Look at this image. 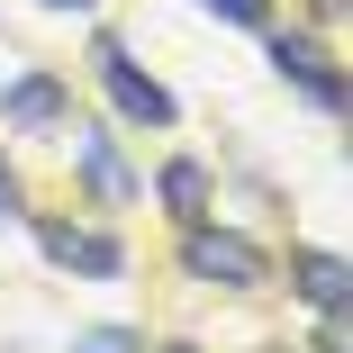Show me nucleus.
<instances>
[{"label": "nucleus", "instance_id": "5", "mask_svg": "<svg viewBox=\"0 0 353 353\" xmlns=\"http://www.w3.org/2000/svg\"><path fill=\"white\" fill-rule=\"evenodd\" d=\"M63 109H73V100H63V82H54V73H28V82L0 91V118H10V127H54Z\"/></svg>", "mask_w": 353, "mask_h": 353}, {"label": "nucleus", "instance_id": "12", "mask_svg": "<svg viewBox=\"0 0 353 353\" xmlns=\"http://www.w3.org/2000/svg\"><path fill=\"white\" fill-rule=\"evenodd\" d=\"M46 10H91V0H46Z\"/></svg>", "mask_w": 353, "mask_h": 353}, {"label": "nucleus", "instance_id": "4", "mask_svg": "<svg viewBox=\"0 0 353 353\" xmlns=\"http://www.w3.org/2000/svg\"><path fill=\"white\" fill-rule=\"evenodd\" d=\"M272 63H281V73H290L317 109H344V73H335V63H326L308 37H272Z\"/></svg>", "mask_w": 353, "mask_h": 353}, {"label": "nucleus", "instance_id": "2", "mask_svg": "<svg viewBox=\"0 0 353 353\" xmlns=\"http://www.w3.org/2000/svg\"><path fill=\"white\" fill-rule=\"evenodd\" d=\"M37 245H46L63 272H100V281H118V272H127L118 236H100V227H73V218H46V227H37Z\"/></svg>", "mask_w": 353, "mask_h": 353}, {"label": "nucleus", "instance_id": "10", "mask_svg": "<svg viewBox=\"0 0 353 353\" xmlns=\"http://www.w3.org/2000/svg\"><path fill=\"white\" fill-rule=\"evenodd\" d=\"M73 353H136V335L127 326H91V335H73Z\"/></svg>", "mask_w": 353, "mask_h": 353}, {"label": "nucleus", "instance_id": "7", "mask_svg": "<svg viewBox=\"0 0 353 353\" xmlns=\"http://www.w3.org/2000/svg\"><path fill=\"white\" fill-rule=\"evenodd\" d=\"M199 199H208V172H199V163H163V208H172L181 227L199 218Z\"/></svg>", "mask_w": 353, "mask_h": 353}, {"label": "nucleus", "instance_id": "8", "mask_svg": "<svg viewBox=\"0 0 353 353\" xmlns=\"http://www.w3.org/2000/svg\"><path fill=\"white\" fill-rule=\"evenodd\" d=\"M82 172H91L100 199H127V163L109 154V136H82Z\"/></svg>", "mask_w": 353, "mask_h": 353}, {"label": "nucleus", "instance_id": "11", "mask_svg": "<svg viewBox=\"0 0 353 353\" xmlns=\"http://www.w3.org/2000/svg\"><path fill=\"white\" fill-rule=\"evenodd\" d=\"M10 218H19V172L0 163V227H10Z\"/></svg>", "mask_w": 353, "mask_h": 353}, {"label": "nucleus", "instance_id": "3", "mask_svg": "<svg viewBox=\"0 0 353 353\" xmlns=\"http://www.w3.org/2000/svg\"><path fill=\"white\" fill-rule=\"evenodd\" d=\"M100 82H109V100H118L127 118H145V127H172V91H163L154 73H136V63H127L118 46H100Z\"/></svg>", "mask_w": 353, "mask_h": 353}, {"label": "nucleus", "instance_id": "13", "mask_svg": "<svg viewBox=\"0 0 353 353\" xmlns=\"http://www.w3.org/2000/svg\"><path fill=\"white\" fill-rule=\"evenodd\" d=\"M172 353H190V344H172Z\"/></svg>", "mask_w": 353, "mask_h": 353}, {"label": "nucleus", "instance_id": "1", "mask_svg": "<svg viewBox=\"0 0 353 353\" xmlns=\"http://www.w3.org/2000/svg\"><path fill=\"white\" fill-rule=\"evenodd\" d=\"M181 272H190V281H218V290H254V281H272V254H263L254 236H227V227H199V218H190Z\"/></svg>", "mask_w": 353, "mask_h": 353}, {"label": "nucleus", "instance_id": "6", "mask_svg": "<svg viewBox=\"0 0 353 353\" xmlns=\"http://www.w3.org/2000/svg\"><path fill=\"white\" fill-rule=\"evenodd\" d=\"M290 281H299V299H308V308H326V317L344 308V263H335V254H299Z\"/></svg>", "mask_w": 353, "mask_h": 353}, {"label": "nucleus", "instance_id": "9", "mask_svg": "<svg viewBox=\"0 0 353 353\" xmlns=\"http://www.w3.org/2000/svg\"><path fill=\"white\" fill-rule=\"evenodd\" d=\"M199 10H208V19H236V28H263L272 0H199Z\"/></svg>", "mask_w": 353, "mask_h": 353}]
</instances>
